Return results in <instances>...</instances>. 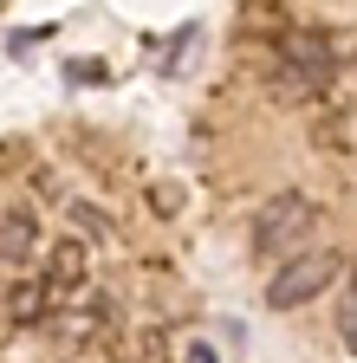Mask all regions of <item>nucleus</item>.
<instances>
[{
	"instance_id": "obj_8",
	"label": "nucleus",
	"mask_w": 357,
	"mask_h": 363,
	"mask_svg": "<svg viewBox=\"0 0 357 363\" xmlns=\"http://www.w3.org/2000/svg\"><path fill=\"white\" fill-rule=\"evenodd\" d=\"M338 337H344V350L357 357V279H351V292H344V311H338Z\"/></svg>"
},
{
	"instance_id": "obj_5",
	"label": "nucleus",
	"mask_w": 357,
	"mask_h": 363,
	"mask_svg": "<svg viewBox=\"0 0 357 363\" xmlns=\"http://www.w3.org/2000/svg\"><path fill=\"white\" fill-rule=\"evenodd\" d=\"M39 247V214L33 208H0V266H26Z\"/></svg>"
},
{
	"instance_id": "obj_9",
	"label": "nucleus",
	"mask_w": 357,
	"mask_h": 363,
	"mask_svg": "<svg viewBox=\"0 0 357 363\" xmlns=\"http://www.w3.org/2000/svg\"><path fill=\"white\" fill-rule=\"evenodd\" d=\"M189 363H214V350H208V344H195V350H189Z\"/></svg>"
},
{
	"instance_id": "obj_3",
	"label": "nucleus",
	"mask_w": 357,
	"mask_h": 363,
	"mask_svg": "<svg viewBox=\"0 0 357 363\" xmlns=\"http://www.w3.org/2000/svg\"><path fill=\"white\" fill-rule=\"evenodd\" d=\"M338 253H325V247H312V253H299V259H286L273 279H266V305L273 311H292V305H312L331 279H338Z\"/></svg>"
},
{
	"instance_id": "obj_2",
	"label": "nucleus",
	"mask_w": 357,
	"mask_h": 363,
	"mask_svg": "<svg viewBox=\"0 0 357 363\" xmlns=\"http://www.w3.org/2000/svg\"><path fill=\"white\" fill-rule=\"evenodd\" d=\"M273 72H280V84L292 91V98H319V91L338 78V45H331L325 33L292 26V33H280V45H273Z\"/></svg>"
},
{
	"instance_id": "obj_1",
	"label": "nucleus",
	"mask_w": 357,
	"mask_h": 363,
	"mask_svg": "<svg viewBox=\"0 0 357 363\" xmlns=\"http://www.w3.org/2000/svg\"><path fill=\"white\" fill-rule=\"evenodd\" d=\"M312 234H319V208L305 195H280V201H266L253 214V259L280 272L286 259L312 253Z\"/></svg>"
},
{
	"instance_id": "obj_4",
	"label": "nucleus",
	"mask_w": 357,
	"mask_h": 363,
	"mask_svg": "<svg viewBox=\"0 0 357 363\" xmlns=\"http://www.w3.org/2000/svg\"><path fill=\"white\" fill-rule=\"evenodd\" d=\"M84 279H92V247L84 240H65L46 253V266H39V286H46L53 305H65L72 292H84Z\"/></svg>"
},
{
	"instance_id": "obj_7",
	"label": "nucleus",
	"mask_w": 357,
	"mask_h": 363,
	"mask_svg": "<svg viewBox=\"0 0 357 363\" xmlns=\"http://www.w3.org/2000/svg\"><path fill=\"white\" fill-rule=\"evenodd\" d=\"M7 311H13V325H53V298H46V286H39V279L13 286V292H7Z\"/></svg>"
},
{
	"instance_id": "obj_6",
	"label": "nucleus",
	"mask_w": 357,
	"mask_h": 363,
	"mask_svg": "<svg viewBox=\"0 0 357 363\" xmlns=\"http://www.w3.org/2000/svg\"><path fill=\"white\" fill-rule=\"evenodd\" d=\"M104 325H111V298L92 292V298H72V305L59 311V325H53V331H59L65 344H78V337H98Z\"/></svg>"
}]
</instances>
